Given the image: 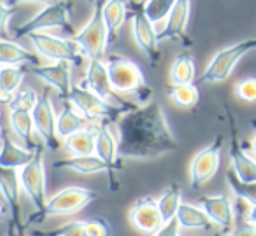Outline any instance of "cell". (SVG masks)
I'll return each mask as SVG.
<instances>
[{
    "label": "cell",
    "instance_id": "obj_45",
    "mask_svg": "<svg viewBox=\"0 0 256 236\" xmlns=\"http://www.w3.org/2000/svg\"><path fill=\"white\" fill-rule=\"evenodd\" d=\"M251 147H252V152L256 154V135H254V138H252V144H251Z\"/></svg>",
    "mask_w": 256,
    "mask_h": 236
},
{
    "label": "cell",
    "instance_id": "obj_11",
    "mask_svg": "<svg viewBox=\"0 0 256 236\" xmlns=\"http://www.w3.org/2000/svg\"><path fill=\"white\" fill-rule=\"evenodd\" d=\"M84 88H88L90 91H93L96 96H100L102 100H106L107 103L120 109H136L139 105H134L132 102H126L124 96L118 95L114 91L112 84H110L109 72H107V63L104 60H92L88 61L86 67V77H84Z\"/></svg>",
    "mask_w": 256,
    "mask_h": 236
},
{
    "label": "cell",
    "instance_id": "obj_38",
    "mask_svg": "<svg viewBox=\"0 0 256 236\" xmlns=\"http://www.w3.org/2000/svg\"><path fill=\"white\" fill-rule=\"evenodd\" d=\"M14 5H9L6 0H0V40L11 39V35H9V21L14 16Z\"/></svg>",
    "mask_w": 256,
    "mask_h": 236
},
{
    "label": "cell",
    "instance_id": "obj_36",
    "mask_svg": "<svg viewBox=\"0 0 256 236\" xmlns=\"http://www.w3.org/2000/svg\"><path fill=\"white\" fill-rule=\"evenodd\" d=\"M84 229L88 236H112V228L104 217L84 219Z\"/></svg>",
    "mask_w": 256,
    "mask_h": 236
},
{
    "label": "cell",
    "instance_id": "obj_5",
    "mask_svg": "<svg viewBox=\"0 0 256 236\" xmlns=\"http://www.w3.org/2000/svg\"><path fill=\"white\" fill-rule=\"evenodd\" d=\"M251 51H256V37H249L240 42H235L228 47H223L214 54V58L209 61V65L204 70L200 82L204 84H216V82L226 81L235 70L237 63L249 54Z\"/></svg>",
    "mask_w": 256,
    "mask_h": 236
},
{
    "label": "cell",
    "instance_id": "obj_4",
    "mask_svg": "<svg viewBox=\"0 0 256 236\" xmlns=\"http://www.w3.org/2000/svg\"><path fill=\"white\" fill-rule=\"evenodd\" d=\"M104 4H106V0H96L93 4L92 18L88 19L86 26L72 37L79 44L82 53L86 54L88 61L102 60L107 53V46L110 44L107 25L104 21Z\"/></svg>",
    "mask_w": 256,
    "mask_h": 236
},
{
    "label": "cell",
    "instance_id": "obj_46",
    "mask_svg": "<svg viewBox=\"0 0 256 236\" xmlns=\"http://www.w3.org/2000/svg\"><path fill=\"white\" fill-rule=\"evenodd\" d=\"M4 133H6L4 128H2V124H0V140H2V137H4Z\"/></svg>",
    "mask_w": 256,
    "mask_h": 236
},
{
    "label": "cell",
    "instance_id": "obj_7",
    "mask_svg": "<svg viewBox=\"0 0 256 236\" xmlns=\"http://www.w3.org/2000/svg\"><path fill=\"white\" fill-rule=\"evenodd\" d=\"M28 39L40 58L51 61H67L70 65H82V61H88L86 54L74 39H65L46 32L32 33Z\"/></svg>",
    "mask_w": 256,
    "mask_h": 236
},
{
    "label": "cell",
    "instance_id": "obj_32",
    "mask_svg": "<svg viewBox=\"0 0 256 236\" xmlns=\"http://www.w3.org/2000/svg\"><path fill=\"white\" fill-rule=\"evenodd\" d=\"M168 98L179 107H195L200 100L198 88L195 84H181V86H172L168 91Z\"/></svg>",
    "mask_w": 256,
    "mask_h": 236
},
{
    "label": "cell",
    "instance_id": "obj_39",
    "mask_svg": "<svg viewBox=\"0 0 256 236\" xmlns=\"http://www.w3.org/2000/svg\"><path fill=\"white\" fill-rule=\"evenodd\" d=\"M235 93L237 96L246 103H256V79L249 77L240 81L235 86Z\"/></svg>",
    "mask_w": 256,
    "mask_h": 236
},
{
    "label": "cell",
    "instance_id": "obj_8",
    "mask_svg": "<svg viewBox=\"0 0 256 236\" xmlns=\"http://www.w3.org/2000/svg\"><path fill=\"white\" fill-rule=\"evenodd\" d=\"M67 102L76 105V109H78L90 123H95V121H100V123H102V121H110V123L116 124L124 114L134 110V109H120V107L110 105L106 100L96 96L93 91H90L88 88H84L82 84L72 86V91H70V95H68Z\"/></svg>",
    "mask_w": 256,
    "mask_h": 236
},
{
    "label": "cell",
    "instance_id": "obj_18",
    "mask_svg": "<svg viewBox=\"0 0 256 236\" xmlns=\"http://www.w3.org/2000/svg\"><path fill=\"white\" fill-rule=\"evenodd\" d=\"M98 124H100V130H98V137H96L95 154L100 159H104L112 172H118V170L123 168V163H121V156H120L116 128H114V123H110V121H102Z\"/></svg>",
    "mask_w": 256,
    "mask_h": 236
},
{
    "label": "cell",
    "instance_id": "obj_3",
    "mask_svg": "<svg viewBox=\"0 0 256 236\" xmlns=\"http://www.w3.org/2000/svg\"><path fill=\"white\" fill-rule=\"evenodd\" d=\"M64 30L74 37L72 30V4L65 0H56L53 4L44 5L40 12H37L32 19L25 21L14 30L12 37H28L32 33L46 32V30Z\"/></svg>",
    "mask_w": 256,
    "mask_h": 236
},
{
    "label": "cell",
    "instance_id": "obj_25",
    "mask_svg": "<svg viewBox=\"0 0 256 236\" xmlns=\"http://www.w3.org/2000/svg\"><path fill=\"white\" fill-rule=\"evenodd\" d=\"M90 121L76 109V105H72L70 102H64L62 112L56 117V133L60 140H65L70 135H74L76 131L86 128Z\"/></svg>",
    "mask_w": 256,
    "mask_h": 236
},
{
    "label": "cell",
    "instance_id": "obj_15",
    "mask_svg": "<svg viewBox=\"0 0 256 236\" xmlns=\"http://www.w3.org/2000/svg\"><path fill=\"white\" fill-rule=\"evenodd\" d=\"M128 221L142 235H154L164 226V217L154 198H142L136 201L128 212Z\"/></svg>",
    "mask_w": 256,
    "mask_h": 236
},
{
    "label": "cell",
    "instance_id": "obj_23",
    "mask_svg": "<svg viewBox=\"0 0 256 236\" xmlns=\"http://www.w3.org/2000/svg\"><path fill=\"white\" fill-rule=\"evenodd\" d=\"M100 124H88L82 130L76 131L68 138L64 140V147L70 152L72 156H90L95 154L96 149V137H98Z\"/></svg>",
    "mask_w": 256,
    "mask_h": 236
},
{
    "label": "cell",
    "instance_id": "obj_10",
    "mask_svg": "<svg viewBox=\"0 0 256 236\" xmlns=\"http://www.w3.org/2000/svg\"><path fill=\"white\" fill-rule=\"evenodd\" d=\"M223 142V137L220 135L193 156L192 163H190V184L193 189H200L218 173L221 166Z\"/></svg>",
    "mask_w": 256,
    "mask_h": 236
},
{
    "label": "cell",
    "instance_id": "obj_31",
    "mask_svg": "<svg viewBox=\"0 0 256 236\" xmlns=\"http://www.w3.org/2000/svg\"><path fill=\"white\" fill-rule=\"evenodd\" d=\"M160 214L164 217V222H168L172 219H176L179 212V207L182 203V187L178 182H172L170 186H167V189L160 194V198L156 200Z\"/></svg>",
    "mask_w": 256,
    "mask_h": 236
},
{
    "label": "cell",
    "instance_id": "obj_21",
    "mask_svg": "<svg viewBox=\"0 0 256 236\" xmlns=\"http://www.w3.org/2000/svg\"><path fill=\"white\" fill-rule=\"evenodd\" d=\"M0 65H4V67H23V65L37 67L40 65V56L25 49L11 39L0 40Z\"/></svg>",
    "mask_w": 256,
    "mask_h": 236
},
{
    "label": "cell",
    "instance_id": "obj_49",
    "mask_svg": "<svg viewBox=\"0 0 256 236\" xmlns=\"http://www.w3.org/2000/svg\"><path fill=\"white\" fill-rule=\"evenodd\" d=\"M214 236H220V235H214Z\"/></svg>",
    "mask_w": 256,
    "mask_h": 236
},
{
    "label": "cell",
    "instance_id": "obj_37",
    "mask_svg": "<svg viewBox=\"0 0 256 236\" xmlns=\"http://www.w3.org/2000/svg\"><path fill=\"white\" fill-rule=\"evenodd\" d=\"M40 236H88V235H86L84 222L70 221V222H67V224L56 228L54 231H50V233H46V235H40Z\"/></svg>",
    "mask_w": 256,
    "mask_h": 236
},
{
    "label": "cell",
    "instance_id": "obj_29",
    "mask_svg": "<svg viewBox=\"0 0 256 236\" xmlns=\"http://www.w3.org/2000/svg\"><path fill=\"white\" fill-rule=\"evenodd\" d=\"M25 68L23 67H2L0 68V105H9L16 91L22 88Z\"/></svg>",
    "mask_w": 256,
    "mask_h": 236
},
{
    "label": "cell",
    "instance_id": "obj_47",
    "mask_svg": "<svg viewBox=\"0 0 256 236\" xmlns=\"http://www.w3.org/2000/svg\"><path fill=\"white\" fill-rule=\"evenodd\" d=\"M90 2H92V4H95V2H96V0H90Z\"/></svg>",
    "mask_w": 256,
    "mask_h": 236
},
{
    "label": "cell",
    "instance_id": "obj_35",
    "mask_svg": "<svg viewBox=\"0 0 256 236\" xmlns=\"http://www.w3.org/2000/svg\"><path fill=\"white\" fill-rule=\"evenodd\" d=\"M40 95L32 88V86H22V88L16 91L14 98L9 103V109H22V110H30L32 112L36 109L37 102H39Z\"/></svg>",
    "mask_w": 256,
    "mask_h": 236
},
{
    "label": "cell",
    "instance_id": "obj_16",
    "mask_svg": "<svg viewBox=\"0 0 256 236\" xmlns=\"http://www.w3.org/2000/svg\"><path fill=\"white\" fill-rule=\"evenodd\" d=\"M32 74L46 82L50 88L56 89L58 96L64 102L68 100L72 91V70L67 61H54L51 65H37L32 68Z\"/></svg>",
    "mask_w": 256,
    "mask_h": 236
},
{
    "label": "cell",
    "instance_id": "obj_14",
    "mask_svg": "<svg viewBox=\"0 0 256 236\" xmlns=\"http://www.w3.org/2000/svg\"><path fill=\"white\" fill-rule=\"evenodd\" d=\"M132 33L134 39H136V44L139 46V49L142 51V54L148 58L153 67L158 65V60H160V49H158V33L154 30V23H151L148 19V16L144 14L142 7L136 9L132 16Z\"/></svg>",
    "mask_w": 256,
    "mask_h": 236
},
{
    "label": "cell",
    "instance_id": "obj_27",
    "mask_svg": "<svg viewBox=\"0 0 256 236\" xmlns=\"http://www.w3.org/2000/svg\"><path fill=\"white\" fill-rule=\"evenodd\" d=\"M230 163L232 172L242 180V182H256V161L242 149L237 140H232L230 147Z\"/></svg>",
    "mask_w": 256,
    "mask_h": 236
},
{
    "label": "cell",
    "instance_id": "obj_20",
    "mask_svg": "<svg viewBox=\"0 0 256 236\" xmlns=\"http://www.w3.org/2000/svg\"><path fill=\"white\" fill-rule=\"evenodd\" d=\"M39 151V149H37ZM37 151L20 145L9 137V133H4L2 140H0V166L12 170H22L34 158H36Z\"/></svg>",
    "mask_w": 256,
    "mask_h": 236
},
{
    "label": "cell",
    "instance_id": "obj_17",
    "mask_svg": "<svg viewBox=\"0 0 256 236\" xmlns=\"http://www.w3.org/2000/svg\"><path fill=\"white\" fill-rule=\"evenodd\" d=\"M200 207L206 210L212 224L220 226L223 231H232L235 226V212L232 200L226 194H209L200 198Z\"/></svg>",
    "mask_w": 256,
    "mask_h": 236
},
{
    "label": "cell",
    "instance_id": "obj_34",
    "mask_svg": "<svg viewBox=\"0 0 256 236\" xmlns=\"http://www.w3.org/2000/svg\"><path fill=\"white\" fill-rule=\"evenodd\" d=\"M226 182L234 194H237L240 200L248 201L249 205L256 203V182H242L234 172L226 173Z\"/></svg>",
    "mask_w": 256,
    "mask_h": 236
},
{
    "label": "cell",
    "instance_id": "obj_22",
    "mask_svg": "<svg viewBox=\"0 0 256 236\" xmlns=\"http://www.w3.org/2000/svg\"><path fill=\"white\" fill-rule=\"evenodd\" d=\"M54 170H68V172H78L82 175H92V173H112L104 159L96 154L90 156H70L68 159H62L53 165Z\"/></svg>",
    "mask_w": 256,
    "mask_h": 236
},
{
    "label": "cell",
    "instance_id": "obj_19",
    "mask_svg": "<svg viewBox=\"0 0 256 236\" xmlns=\"http://www.w3.org/2000/svg\"><path fill=\"white\" fill-rule=\"evenodd\" d=\"M192 18V0H178L167 18L164 32L158 35L160 40H179L186 35Z\"/></svg>",
    "mask_w": 256,
    "mask_h": 236
},
{
    "label": "cell",
    "instance_id": "obj_26",
    "mask_svg": "<svg viewBox=\"0 0 256 236\" xmlns=\"http://www.w3.org/2000/svg\"><path fill=\"white\" fill-rule=\"evenodd\" d=\"M9 124H11L16 137L25 144V147L32 149V151H37V149L40 147V145H37L36 140H34L36 126H34V117H32V112H30V110L11 109V114H9Z\"/></svg>",
    "mask_w": 256,
    "mask_h": 236
},
{
    "label": "cell",
    "instance_id": "obj_43",
    "mask_svg": "<svg viewBox=\"0 0 256 236\" xmlns=\"http://www.w3.org/2000/svg\"><path fill=\"white\" fill-rule=\"evenodd\" d=\"M248 222H251V224H256V203L254 205H249Z\"/></svg>",
    "mask_w": 256,
    "mask_h": 236
},
{
    "label": "cell",
    "instance_id": "obj_9",
    "mask_svg": "<svg viewBox=\"0 0 256 236\" xmlns=\"http://www.w3.org/2000/svg\"><path fill=\"white\" fill-rule=\"evenodd\" d=\"M20 182H22L23 193L30 198V201L34 203V208H36L32 214L42 212L48 201V179L42 147H39L36 158L28 165L20 170Z\"/></svg>",
    "mask_w": 256,
    "mask_h": 236
},
{
    "label": "cell",
    "instance_id": "obj_2",
    "mask_svg": "<svg viewBox=\"0 0 256 236\" xmlns=\"http://www.w3.org/2000/svg\"><path fill=\"white\" fill-rule=\"evenodd\" d=\"M96 198H98V194L93 189H90V187L67 186L58 191V193H54L51 198H48L46 207L42 208V212H39V214H30V217L26 219V226L42 222L50 217L78 214L82 208L88 207L90 203H93Z\"/></svg>",
    "mask_w": 256,
    "mask_h": 236
},
{
    "label": "cell",
    "instance_id": "obj_48",
    "mask_svg": "<svg viewBox=\"0 0 256 236\" xmlns=\"http://www.w3.org/2000/svg\"><path fill=\"white\" fill-rule=\"evenodd\" d=\"M0 116H2V109H0Z\"/></svg>",
    "mask_w": 256,
    "mask_h": 236
},
{
    "label": "cell",
    "instance_id": "obj_33",
    "mask_svg": "<svg viewBox=\"0 0 256 236\" xmlns=\"http://www.w3.org/2000/svg\"><path fill=\"white\" fill-rule=\"evenodd\" d=\"M176 2L178 0H146V4L142 5V11L148 16V19L156 25V23L165 21L168 18Z\"/></svg>",
    "mask_w": 256,
    "mask_h": 236
},
{
    "label": "cell",
    "instance_id": "obj_40",
    "mask_svg": "<svg viewBox=\"0 0 256 236\" xmlns=\"http://www.w3.org/2000/svg\"><path fill=\"white\" fill-rule=\"evenodd\" d=\"M154 236H181V226H179L178 219L164 222V226L154 233Z\"/></svg>",
    "mask_w": 256,
    "mask_h": 236
},
{
    "label": "cell",
    "instance_id": "obj_1",
    "mask_svg": "<svg viewBox=\"0 0 256 236\" xmlns=\"http://www.w3.org/2000/svg\"><path fill=\"white\" fill-rule=\"evenodd\" d=\"M121 159L153 161L178 151L179 142L158 102H150L126 112L116 124Z\"/></svg>",
    "mask_w": 256,
    "mask_h": 236
},
{
    "label": "cell",
    "instance_id": "obj_30",
    "mask_svg": "<svg viewBox=\"0 0 256 236\" xmlns=\"http://www.w3.org/2000/svg\"><path fill=\"white\" fill-rule=\"evenodd\" d=\"M179 226L184 229H210L212 228V221L209 215L206 214L200 205L193 203H181L179 212L176 215Z\"/></svg>",
    "mask_w": 256,
    "mask_h": 236
},
{
    "label": "cell",
    "instance_id": "obj_44",
    "mask_svg": "<svg viewBox=\"0 0 256 236\" xmlns=\"http://www.w3.org/2000/svg\"><path fill=\"white\" fill-rule=\"evenodd\" d=\"M4 215H6V207L2 203H0V219L4 217Z\"/></svg>",
    "mask_w": 256,
    "mask_h": 236
},
{
    "label": "cell",
    "instance_id": "obj_12",
    "mask_svg": "<svg viewBox=\"0 0 256 236\" xmlns=\"http://www.w3.org/2000/svg\"><path fill=\"white\" fill-rule=\"evenodd\" d=\"M22 191L20 172L0 166V194L11 215V228L12 231L18 233V236H22L23 229L26 228V221L22 214Z\"/></svg>",
    "mask_w": 256,
    "mask_h": 236
},
{
    "label": "cell",
    "instance_id": "obj_13",
    "mask_svg": "<svg viewBox=\"0 0 256 236\" xmlns=\"http://www.w3.org/2000/svg\"><path fill=\"white\" fill-rule=\"evenodd\" d=\"M34 117V126H36V133L44 142L46 149L50 151H58L62 147L60 138L56 133V117L58 114L54 112V105L51 102L50 91H44L40 95L39 102H37L36 109L32 110Z\"/></svg>",
    "mask_w": 256,
    "mask_h": 236
},
{
    "label": "cell",
    "instance_id": "obj_24",
    "mask_svg": "<svg viewBox=\"0 0 256 236\" xmlns=\"http://www.w3.org/2000/svg\"><path fill=\"white\" fill-rule=\"evenodd\" d=\"M128 14V0H106L104 4V21L109 32V42H116Z\"/></svg>",
    "mask_w": 256,
    "mask_h": 236
},
{
    "label": "cell",
    "instance_id": "obj_42",
    "mask_svg": "<svg viewBox=\"0 0 256 236\" xmlns=\"http://www.w3.org/2000/svg\"><path fill=\"white\" fill-rule=\"evenodd\" d=\"M56 0H8L9 5H23V4H39V5H50Z\"/></svg>",
    "mask_w": 256,
    "mask_h": 236
},
{
    "label": "cell",
    "instance_id": "obj_41",
    "mask_svg": "<svg viewBox=\"0 0 256 236\" xmlns=\"http://www.w3.org/2000/svg\"><path fill=\"white\" fill-rule=\"evenodd\" d=\"M230 236H256V224L251 222H238L232 228Z\"/></svg>",
    "mask_w": 256,
    "mask_h": 236
},
{
    "label": "cell",
    "instance_id": "obj_6",
    "mask_svg": "<svg viewBox=\"0 0 256 236\" xmlns=\"http://www.w3.org/2000/svg\"><path fill=\"white\" fill-rule=\"evenodd\" d=\"M106 63L110 84L118 95H140L142 91L151 93V88L148 86L142 70L132 60L120 56V54H112Z\"/></svg>",
    "mask_w": 256,
    "mask_h": 236
},
{
    "label": "cell",
    "instance_id": "obj_28",
    "mask_svg": "<svg viewBox=\"0 0 256 236\" xmlns=\"http://www.w3.org/2000/svg\"><path fill=\"white\" fill-rule=\"evenodd\" d=\"M196 79V63L190 51H182L176 56L170 65V82L172 86L195 84Z\"/></svg>",
    "mask_w": 256,
    "mask_h": 236
}]
</instances>
